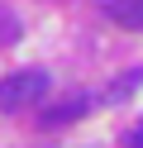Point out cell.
Segmentation results:
<instances>
[{"instance_id":"cell-1","label":"cell","mask_w":143,"mask_h":148,"mask_svg":"<svg viewBox=\"0 0 143 148\" xmlns=\"http://www.w3.org/2000/svg\"><path fill=\"white\" fill-rule=\"evenodd\" d=\"M48 86H53V77H48L43 67H24V72H14V77H5L0 81V110H29V105H38V100L48 96Z\"/></svg>"},{"instance_id":"cell-2","label":"cell","mask_w":143,"mask_h":148,"mask_svg":"<svg viewBox=\"0 0 143 148\" xmlns=\"http://www.w3.org/2000/svg\"><path fill=\"white\" fill-rule=\"evenodd\" d=\"M86 105H91L86 96H67V100H57V105H48L43 115H38V124L62 129V124H72V119H81V115H86Z\"/></svg>"},{"instance_id":"cell-3","label":"cell","mask_w":143,"mask_h":148,"mask_svg":"<svg viewBox=\"0 0 143 148\" xmlns=\"http://www.w3.org/2000/svg\"><path fill=\"white\" fill-rule=\"evenodd\" d=\"M110 19L124 29H143V0H110Z\"/></svg>"},{"instance_id":"cell-4","label":"cell","mask_w":143,"mask_h":148,"mask_svg":"<svg viewBox=\"0 0 143 148\" xmlns=\"http://www.w3.org/2000/svg\"><path fill=\"white\" fill-rule=\"evenodd\" d=\"M138 86H143V67H129L124 77H114V86L105 91V100H110V105H119V100H129Z\"/></svg>"},{"instance_id":"cell-5","label":"cell","mask_w":143,"mask_h":148,"mask_svg":"<svg viewBox=\"0 0 143 148\" xmlns=\"http://www.w3.org/2000/svg\"><path fill=\"white\" fill-rule=\"evenodd\" d=\"M19 34H24V24H19V14L0 5V48H14V43H19Z\"/></svg>"},{"instance_id":"cell-6","label":"cell","mask_w":143,"mask_h":148,"mask_svg":"<svg viewBox=\"0 0 143 148\" xmlns=\"http://www.w3.org/2000/svg\"><path fill=\"white\" fill-rule=\"evenodd\" d=\"M124 148H143V124H138V129H129V134H124Z\"/></svg>"}]
</instances>
